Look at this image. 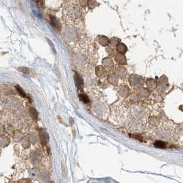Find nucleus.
Segmentation results:
<instances>
[{
    "instance_id": "nucleus-3",
    "label": "nucleus",
    "mask_w": 183,
    "mask_h": 183,
    "mask_svg": "<svg viewBox=\"0 0 183 183\" xmlns=\"http://www.w3.org/2000/svg\"><path fill=\"white\" fill-rule=\"evenodd\" d=\"M117 50L121 53V54H124L126 52V51H127V48H126L125 45L120 43L117 45Z\"/></svg>"
},
{
    "instance_id": "nucleus-10",
    "label": "nucleus",
    "mask_w": 183,
    "mask_h": 183,
    "mask_svg": "<svg viewBox=\"0 0 183 183\" xmlns=\"http://www.w3.org/2000/svg\"><path fill=\"white\" fill-rule=\"evenodd\" d=\"M178 139H179V141H180V143L182 144V145H183V133H182V134H181L180 136H179Z\"/></svg>"
},
{
    "instance_id": "nucleus-1",
    "label": "nucleus",
    "mask_w": 183,
    "mask_h": 183,
    "mask_svg": "<svg viewBox=\"0 0 183 183\" xmlns=\"http://www.w3.org/2000/svg\"><path fill=\"white\" fill-rule=\"evenodd\" d=\"M40 139H41V143L43 145H45L47 143V141H48V135L47 134V132L44 130H42L40 132Z\"/></svg>"
},
{
    "instance_id": "nucleus-4",
    "label": "nucleus",
    "mask_w": 183,
    "mask_h": 183,
    "mask_svg": "<svg viewBox=\"0 0 183 183\" xmlns=\"http://www.w3.org/2000/svg\"><path fill=\"white\" fill-rule=\"evenodd\" d=\"M154 146L159 148H165L166 147V143L162 141H157L154 143Z\"/></svg>"
},
{
    "instance_id": "nucleus-5",
    "label": "nucleus",
    "mask_w": 183,
    "mask_h": 183,
    "mask_svg": "<svg viewBox=\"0 0 183 183\" xmlns=\"http://www.w3.org/2000/svg\"><path fill=\"white\" fill-rule=\"evenodd\" d=\"M51 23H52V25H54V27H56V29H58V30H59L60 29V24L57 21V20H56V18L53 17L51 19Z\"/></svg>"
},
{
    "instance_id": "nucleus-11",
    "label": "nucleus",
    "mask_w": 183,
    "mask_h": 183,
    "mask_svg": "<svg viewBox=\"0 0 183 183\" xmlns=\"http://www.w3.org/2000/svg\"><path fill=\"white\" fill-rule=\"evenodd\" d=\"M179 109H180V110H181V111H183V105H182V106H180V108H179Z\"/></svg>"
},
{
    "instance_id": "nucleus-6",
    "label": "nucleus",
    "mask_w": 183,
    "mask_h": 183,
    "mask_svg": "<svg viewBox=\"0 0 183 183\" xmlns=\"http://www.w3.org/2000/svg\"><path fill=\"white\" fill-rule=\"evenodd\" d=\"M103 42H104L105 45H107L109 43V40L106 36H100V43L101 45H103Z\"/></svg>"
},
{
    "instance_id": "nucleus-7",
    "label": "nucleus",
    "mask_w": 183,
    "mask_h": 183,
    "mask_svg": "<svg viewBox=\"0 0 183 183\" xmlns=\"http://www.w3.org/2000/svg\"><path fill=\"white\" fill-rule=\"evenodd\" d=\"M80 100H81L82 101L84 102V103L87 104V103H89V99L87 97V95L81 94L80 96Z\"/></svg>"
},
{
    "instance_id": "nucleus-2",
    "label": "nucleus",
    "mask_w": 183,
    "mask_h": 183,
    "mask_svg": "<svg viewBox=\"0 0 183 183\" xmlns=\"http://www.w3.org/2000/svg\"><path fill=\"white\" fill-rule=\"evenodd\" d=\"M76 86L78 89H81L83 88V86H84L83 80L82 79V78L79 76V75H76Z\"/></svg>"
},
{
    "instance_id": "nucleus-8",
    "label": "nucleus",
    "mask_w": 183,
    "mask_h": 183,
    "mask_svg": "<svg viewBox=\"0 0 183 183\" xmlns=\"http://www.w3.org/2000/svg\"><path fill=\"white\" fill-rule=\"evenodd\" d=\"M16 89H17V91H19V92L20 95H21V96H23V97H25V93L24 92H23V89H21V88H20L19 87H16Z\"/></svg>"
},
{
    "instance_id": "nucleus-9",
    "label": "nucleus",
    "mask_w": 183,
    "mask_h": 183,
    "mask_svg": "<svg viewBox=\"0 0 183 183\" xmlns=\"http://www.w3.org/2000/svg\"><path fill=\"white\" fill-rule=\"evenodd\" d=\"M80 3H81L82 5H83V6H85V5H87L88 0H80Z\"/></svg>"
}]
</instances>
